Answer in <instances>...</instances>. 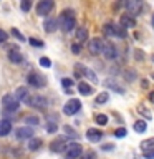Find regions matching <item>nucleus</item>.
I'll list each match as a JSON object with an SVG mask.
<instances>
[{
  "label": "nucleus",
  "mask_w": 154,
  "mask_h": 159,
  "mask_svg": "<svg viewBox=\"0 0 154 159\" xmlns=\"http://www.w3.org/2000/svg\"><path fill=\"white\" fill-rule=\"evenodd\" d=\"M81 154H83V148L78 143H70L66 149H65V157L66 159H78Z\"/></svg>",
  "instance_id": "2"
},
{
  "label": "nucleus",
  "mask_w": 154,
  "mask_h": 159,
  "mask_svg": "<svg viewBox=\"0 0 154 159\" xmlns=\"http://www.w3.org/2000/svg\"><path fill=\"white\" fill-rule=\"evenodd\" d=\"M149 99H151V101L154 103V91H151V93H149Z\"/></svg>",
  "instance_id": "47"
},
{
  "label": "nucleus",
  "mask_w": 154,
  "mask_h": 159,
  "mask_svg": "<svg viewBox=\"0 0 154 159\" xmlns=\"http://www.w3.org/2000/svg\"><path fill=\"white\" fill-rule=\"evenodd\" d=\"M61 84L65 88H71L73 86V80H70V78H63L61 80Z\"/></svg>",
  "instance_id": "39"
},
{
  "label": "nucleus",
  "mask_w": 154,
  "mask_h": 159,
  "mask_svg": "<svg viewBox=\"0 0 154 159\" xmlns=\"http://www.w3.org/2000/svg\"><path fill=\"white\" fill-rule=\"evenodd\" d=\"M40 65H42L43 68H50V66H52V61H50V58L42 57V58H40Z\"/></svg>",
  "instance_id": "32"
},
{
  "label": "nucleus",
  "mask_w": 154,
  "mask_h": 159,
  "mask_svg": "<svg viewBox=\"0 0 154 159\" xmlns=\"http://www.w3.org/2000/svg\"><path fill=\"white\" fill-rule=\"evenodd\" d=\"M15 136H17V139H30L33 138V129L28 128V126H22L17 129V133H15Z\"/></svg>",
  "instance_id": "13"
},
{
  "label": "nucleus",
  "mask_w": 154,
  "mask_h": 159,
  "mask_svg": "<svg viewBox=\"0 0 154 159\" xmlns=\"http://www.w3.org/2000/svg\"><path fill=\"white\" fill-rule=\"evenodd\" d=\"M68 144L70 143H66V138H57L55 141H52V144H50V149H52L53 152H63Z\"/></svg>",
  "instance_id": "10"
},
{
  "label": "nucleus",
  "mask_w": 154,
  "mask_h": 159,
  "mask_svg": "<svg viewBox=\"0 0 154 159\" xmlns=\"http://www.w3.org/2000/svg\"><path fill=\"white\" fill-rule=\"evenodd\" d=\"M57 27H58V22H57L55 18H48L47 22H45V32H48V33L55 32V30H57Z\"/></svg>",
  "instance_id": "24"
},
{
  "label": "nucleus",
  "mask_w": 154,
  "mask_h": 159,
  "mask_svg": "<svg viewBox=\"0 0 154 159\" xmlns=\"http://www.w3.org/2000/svg\"><path fill=\"white\" fill-rule=\"evenodd\" d=\"M124 75H126L128 81H133V80H134V73H131V71H126V73H124Z\"/></svg>",
  "instance_id": "45"
},
{
  "label": "nucleus",
  "mask_w": 154,
  "mask_h": 159,
  "mask_svg": "<svg viewBox=\"0 0 154 159\" xmlns=\"http://www.w3.org/2000/svg\"><path fill=\"white\" fill-rule=\"evenodd\" d=\"M81 159H96V152H94V151H88V152L83 154Z\"/></svg>",
  "instance_id": "38"
},
{
  "label": "nucleus",
  "mask_w": 154,
  "mask_h": 159,
  "mask_svg": "<svg viewBox=\"0 0 154 159\" xmlns=\"http://www.w3.org/2000/svg\"><path fill=\"white\" fill-rule=\"evenodd\" d=\"M133 128H134V131H136V133H144V131H146V123H144L143 119H138V121L133 124Z\"/></svg>",
  "instance_id": "26"
},
{
  "label": "nucleus",
  "mask_w": 154,
  "mask_h": 159,
  "mask_svg": "<svg viewBox=\"0 0 154 159\" xmlns=\"http://www.w3.org/2000/svg\"><path fill=\"white\" fill-rule=\"evenodd\" d=\"M109 99V93H106V91H103V93H99L98 96H96V99H94V103L96 104H104Z\"/></svg>",
  "instance_id": "27"
},
{
  "label": "nucleus",
  "mask_w": 154,
  "mask_h": 159,
  "mask_svg": "<svg viewBox=\"0 0 154 159\" xmlns=\"http://www.w3.org/2000/svg\"><path fill=\"white\" fill-rule=\"evenodd\" d=\"M86 138H88L91 143H98V141H101L103 133L99 131V129H96V128H89L88 131H86Z\"/></svg>",
  "instance_id": "14"
},
{
  "label": "nucleus",
  "mask_w": 154,
  "mask_h": 159,
  "mask_svg": "<svg viewBox=\"0 0 154 159\" xmlns=\"http://www.w3.org/2000/svg\"><path fill=\"white\" fill-rule=\"evenodd\" d=\"M141 151L146 154V152H151L154 151V138H149V139H144V141H141Z\"/></svg>",
  "instance_id": "17"
},
{
  "label": "nucleus",
  "mask_w": 154,
  "mask_h": 159,
  "mask_svg": "<svg viewBox=\"0 0 154 159\" xmlns=\"http://www.w3.org/2000/svg\"><path fill=\"white\" fill-rule=\"evenodd\" d=\"M103 33L106 37H116V25L114 23H106L103 27Z\"/></svg>",
  "instance_id": "22"
},
{
  "label": "nucleus",
  "mask_w": 154,
  "mask_h": 159,
  "mask_svg": "<svg viewBox=\"0 0 154 159\" xmlns=\"http://www.w3.org/2000/svg\"><path fill=\"white\" fill-rule=\"evenodd\" d=\"M138 113H139V114H143V116L146 118V119H151V118H152L151 111H149L146 106H143V104H139V106H138Z\"/></svg>",
  "instance_id": "28"
},
{
  "label": "nucleus",
  "mask_w": 154,
  "mask_h": 159,
  "mask_svg": "<svg viewBox=\"0 0 154 159\" xmlns=\"http://www.w3.org/2000/svg\"><path fill=\"white\" fill-rule=\"evenodd\" d=\"M152 27H154V15H152Z\"/></svg>",
  "instance_id": "48"
},
{
  "label": "nucleus",
  "mask_w": 154,
  "mask_h": 159,
  "mask_svg": "<svg viewBox=\"0 0 154 159\" xmlns=\"http://www.w3.org/2000/svg\"><path fill=\"white\" fill-rule=\"evenodd\" d=\"M104 84H106L109 89H113V91H116V93H119V94H123V93H124V88H123V86H119L118 81H116V80H113V78L106 80V81H104Z\"/></svg>",
  "instance_id": "18"
},
{
  "label": "nucleus",
  "mask_w": 154,
  "mask_h": 159,
  "mask_svg": "<svg viewBox=\"0 0 154 159\" xmlns=\"http://www.w3.org/2000/svg\"><path fill=\"white\" fill-rule=\"evenodd\" d=\"M5 40H7V32H3V30L0 28V43H3Z\"/></svg>",
  "instance_id": "43"
},
{
  "label": "nucleus",
  "mask_w": 154,
  "mask_h": 159,
  "mask_svg": "<svg viewBox=\"0 0 154 159\" xmlns=\"http://www.w3.org/2000/svg\"><path fill=\"white\" fill-rule=\"evenodd\" d=\"M28 42H30V45H32V47H43V42H40L38 38H30Z\"/></svg>",
  "instance_id": "37"
},
{
  "label": "nucleus",
  "mask_w": 154,
  "mask_h": 159,
  "mask_svg": "<svg viewBox=\"0 0 154 159\" xmlns=\"http://www.w3.org/2000/svg\"><path fill=\"white\" fill-rule=\"evenodd\" d=\"M15 96H17L20 101H25V103H27L28 98H30V94H28V89H27V88L20 86V88H17V91H15Z\"/></svg>",
  "instance_id": "20"
},
{
  "label": "nucleus",
  "mask_w": 154,
  "mask_h": 159,
  "mask_svg": "<svg viewBox=\"0 0 154 159\" xmlns=\"http://www.w3.org/2000/svg\"><path fill=\"white\" fill-rule=\"evenodd\" d=\"M134 58H136L138 61H143V60H144V55H143L141 50H136V52H134Z\"/></svg>",
  "instance_id": "41"
},
{
  "label": "nucleus",
  "mask_w": 154,
  "mask_h": 159,
  "mask_svg": "<svg viewBox=\"0 0 154 159\" xmlns=\"http://www.w3.org/2000/svg\"><path fill=\"white\" fill-rule=\"evenodd\" d=\"M119 23H121L124 28H134L136 27V18H133L131 15L126 13V15H123V17L119 18Z\"/></svg>",
  "instance_id": "15"
},
{
  "label": "nucleus",
  "mask_w": 154,
  "mask_h": 159,
  "mask_svg": "<svg viewBox=\"0 0 154 159\" xmlns=\"http://www.w3.org/2000/svg\"><path fill=\"white\" fill-rule=\"evenodd\" d=\"M103 57L104 58H106V60H114V58H116L118 57V50H116V47H114V45L113 43H104L103 45Z\"/></svg>",
  "instance_id": "12"
},
{
  "label": "nucleus",
  "mask_w": 154,
  "mask_h": 159,
  "mask_svg": "<svg viewBox=\"0 0 154 159\" xmlns=\"http://www.w3.org/2000/svg\"><path fill=\"white\" fill-rule=\"evenodd\" d=\"M126 10L131 15H134V13H141V10H143V0H126Z\"/></svg>",
  "instance_id": "9"
},
{
  "label": "nucleus",
  "mask_w": 154,
  "mask_h": 159,
  "mask_svg": "<svg viewBox=\"0 0 154 159\" xmlns=\"http://www.w3.org/2000/svg\"><path fill=\"white\" fill-rule=\"evenodd\" d=\"M152 61H154V55H152Z\"/></svg>",
  "instance_id": "49"
},
{
  "label": "nucleus",
  "mask_w": 154,
  "mask_h": 159,
  "mask_svg": "<svg viewBox=\"0 0 154 159\" xmlns=\"http://www.w3.org/2000/svg\"><path fill=\"white\" fill-rule=\"evenodd\" d=\"M27 104L32 108H37V109H45L48 106V101H47V98H43V96H30Z\"/></svg>",
  "instance_id": "8"
},
{
  "label": "nucleus",
  "mask_w": 154,
  "mask_h": 159,
  "mask_svg": "<svg viewBox=\"0 0 154 159\" xmlns=\"http://www.w3.org/2000/svg\"><path fill=\"white\" fill-rule=\"evenodd\" d=\"M43 141L40 138H30V143H28V149L30 151H37V149L42 148Z\"/></svg>",
  "instance_id": "23"
},
{
  "label": "nucleus",
  "mask_w": 154,
  "mask_h": 159,
  "mask_svg": "<svg viewBox=\"0 0 154 159\" xmlns=\"http://www.w3.org/2000/svg\"><path fill=\"white\" fill-rule=\"evenodd\" d=\"M2 103L7 111H17V109L20 108V99L15 96V94H5V96L2 98Z\"/></svg>",
  "instance_id": "3"
},
{
  "label": "nucleus",
  "mask_w": 154,
  "mask_h": 159,
  "mask_svg": "<svg viewBox=\"0 0 154 159\" xmlns=\"http://www.w3.org/2000/svg\"><path fill=\"white\" fill-rule=\"evenodd\" d=\"M103 149H104V151H111V149H114V144H111V143H109V144H103Z\"/></svg>",
  "instance_id": "44"
},
{
  "label": "nucleus",
  "mask_w": 154,
  "mask_h": 159,
  "mask_svg": "<svg viewBox=\"0 0 154 159\" xmlns=\"http://www.w3.org/2000/svg\"><path fill=\"white\" fill-rule=\"evenodd\" d=\"M20 8H22V12H30V8H32V0H22V2H20Z\"/></svg>",
  "instance_id": "29"
},
{
  "label": "nucleus",
  "mask_w": 154,
  "mask_h": 159,
  "mask_svg": "<svg viewBox=\"0 0 154 159\" xmlns=\"http://www.w3.org/2000/svg\"><path fill=\"white\" fill-rule=\"evenodd\" d=\"M10 131H12V123L8 119H0V138L7 136Z\"/></svg>",
  "instance_id": "16"
},
{
  "label": "nucleus",
  "mask_w": 154,
  "mask_h": 159,
  "mask_svg": "<svg viewBox=\"0 0 154 159\" xmlns=\"http://www.w3.org/2000/svg\"><path fill=\"white\" fill-rule=\"evenodd\" d=\"M144 157H146V159H154V151L146 152V154H144Z\"/></svg>",
  "instance_id": "46"
},
{
  "label": "nucleus",
  "mask_w": 154,
  "mask_h": 159,
  "mask_svg": "<svg viewBox=\"0 0 154 159\" xmlns=\"http://www.w3.org/2000/svg\"><path fill=\"white\" fill-rule=\"evenodd\" d=\"M27 81H28L30 86H33V88H42V86H45V83H47V81H45V78L40 73H37V71L28 73Z\"/></svg>",
  "instance_id": "6"
},
{
  "label": "nucleus",
  "mask_w": 154,
  "mask_h": 159,
  "mask_svg": "<svg viewBox=\"0 0 154 159\" xmlns=\"http://www.w3.org/2000/svg\"><path fill=\"white\" fill-rule=\"evenodd\" d=\"M152 80H154V73H152Z\"/></svg>",
  "instance_id": "50"
},
{
  "label": "nucleus",
  "mask_w": 154,
  "mask_h": 159,
  "mask_svg": "<svg viewBox=\"0 0 154 159\" xmlns=\"http://www.w3.org/2000/svg\"><path fill=\"white\" fill-rule=\"evenodd\" d=\"M63 131L68 134V136H71V138H76V133H75V129L73 128H70V126H63Z\"/></svg>",
  "instance_id": "35"
},
{
  "label": "nucleus",
  "mask_w": 154,
  "mask_h": 159,
  "mask_svg": "<svg viewBox=\"0 0 154 159\" xmlns=\"http://www.w3.org/2000/svg\"><path fill=\"white\" fill-rule=\"evenodd\" d=\"M78 91L81 93V94H84V96H89V94L93 93V89H91V86H89L88 83H84V81H81L78 84Z\"/></svg>",
  "instance_id": "25"
},
{
  "label": "nucleus",
  "mask_w": 154,
  "mask_h": 159,
  "mask_svg": "<svg viewBox=\"0 0 154 159\" xmlns=\"http://www.w3.org/2000/svg\"><path fill=\"white\" fill-rule=\"evenodd\" d=\"M75 12L73 10H63L61 15H60V22H61V30L63 32H71L76 25V20H75Z\"/></svg>",
  "instance_id": "1"
},
{
  "label": "nucleus",
  "mask_w": 154,
  "mask_h": 159,
  "mask_svg": "<svg viewBox=\"0 0 154 159\" xmlns=\"http://www.w3.org/2000/svg\"><path fill=\"white\" fill-rule=\"evenodd\" d=\"M27 123L32 124V126H38V124H40V119H38L37 116H28V118H27Z\"/></svg>",
  "instance_id": "33"
},
{
  "label": "nucleus",
  "mask_w": 154,
  "mask_h": 159,
  "mask_svg": "<svg viewBox=\"0 0 154 159\" xmlns=\"http://www.w3.org/2000/svg\"><path fill=\"white\" fill-rule=\"evenodd\" d=\"M76 40L79 43H84V42H88V30L84 28V27H78L76 28Z\"/></svg>",
  "instance_id": "19"
},
{
  "label": "nucleus",
  "mask_w": 154,
  "mask_h": 159,
  "mask_svg": "<svg viewBox=\"0 0 154 159\" xmlns=\"http://www.w3.org/2000/svg\"><path fill=\"white\" fill-rule=\"evenodd\" d=\"M94 121H96V123L99 124V126H104V124L108 123V116H106V114H96Z\"/></svg>",
  "instance_id": "30"
},
{
  "label": "nucleus",
  "mask_w": 154,
  "mask_h": 159,
  "mask_svg": "<svg viewBox=\"0 0 154 159\" xmlns=\"http://www.w3.org/2000/svg\"><path fill=\"white\" fill-rule=\"evenodd\" d=\"M79 108H81L79 99L71 98V99H70V101H66V104L63 106V113L68 114V116H71V114H76V113L79 111Z\"/></svg>",
  "instance_id": "5"
},
{
  "label": "nucleus",
  "mask_w": 154,
  "mask_h": 159,
  "mask_svg": "<svg viewBox=\"0 0 154 159\" xmlns=\"http://www.w3.org/2000/svg\"><path fill=\"white\" fill-rule=\"evenodd\" d=\"M53 7H55L53 0H40L38 5H37V13L42 15V17H45V15H48L50 12H52Z\"/></svg>",
  "instance_id": "7"
},
{
  "label": "nucleus",
  "mask_w": 154,
  "mask_h": 159,
  "mask_svg": "<svg viewBox=\"0 0 154 159\" xmlns=\"http://www.w3.org/2000/svg\"><path fill=\"white\" fill-rule=\"evenodd\" d=\"M103 40L101 38H93V40H89L88 42V50H89V53L91 55H98V53H101L103 52Z\"/></svg>",
  "instance_id": "11"
},
{
  "label": "nucleus",
  "mask_w": 154,
  "mask_h": 159,
  "mask_svg": "<svg viewBox=\"0 0 154 159\" xmlns=\"http://www.w3.org/2000/svg\"><path fill=\"white\" fill-rule=\"evenodd\" d=\"M57 129H58V126L55 123H48L47 124V131L48 133H57Z\"/></svg>",
  "instance_id": "40"
},
{
  "label": "nucleus",
  "mask_w": 154,
  "mask_h": 159,
  "mask_svg": "<svg viewBox=\"0 0 154 159\" xmlns=\"http://www.w3.org/2000/svg\"><path fill=\"white\" fill-rule=\"evenodd\" d=\"M75 75L76 76H79V75H83V76H86L88 80H91L93 83H98V76H96V73L94 71H91L89 68H86V66H83V65H75Z\"/></svg>",
  "instance_id": "4"
},
{
  "label": "nucleus",
  "mask_w": 154,
  "mask_h": 159,
  "mask_svg": "<svg viewBox=\"0 0 154 159\" xmlns=\"http://www.w3.org/2000/svg\"><path fill=\"white\" fill-rule=\"evenodd\" d=\"M71 50H73L75 55H79V52H81V47H79L78 43H75V45H71Z\"/></svg>",
  "instance_id": "42"
},
{
  "label": "nucleus",
  "mask_w": 154,
  "mask_h": 159,
  "mask_svg": "<svg viewBox=\"0 0 154 159\" xmlns=\"http://www.w3.org/2000/svg\"><path fill=\"white\" fill-rule=\"evenodd\" d=\"M8 60L12 63H20L23 60V57H22V53L18 52V50H15V48H12V52L8 50Z\"/></svg>",
  "instance_id": "21"
},
{
  "label": "nucleus",
  "mask_w": 154,
  "mask_h": 159,
  "mask_svg": "<svg viewBox=\"0 0 154 159\" xmlns=\"http://www.w3.org/2000/svg\"><path fill=\"white\" fill-rule=\"evenodd\" d=\"M114 136H116V138H124V136H126V129H124V128L116 129V131H114Z\"/></svg>",
  "instance_id": "36"
},
{
  "label": "nucleus",
  "mask_w": 154,
  "mask_h": 159,
  "mask_svg": "<svg viewBox=\"0 0 154 159\" xmlns=\"http://www.w3.org/2000/svg\"><path fill=\"white\" fill-rule=\"evenodd\" d=\"M12 35H13V37H15V38H18V40H20V42H25V37H23V35H22V33H20V32H18V30H17V28H12Z\"/></svg>",
  "instance_id": "34"
},
{
  "label": "nucleus",
  "mask_w": 154,
  "mask_h": 159,
  "mask_svg": "<svg viewBox=\"0 0 154 159\" xmlns=\"http://www.w3.org/2000/svg\"><path fill=\"white\" fill-rule=\"evenodd\" d=\"M116 37H119V38H126V28H124L121 23L116 25Z\"/></svg>",
  "instance_id": "31"
}]
</instances>
